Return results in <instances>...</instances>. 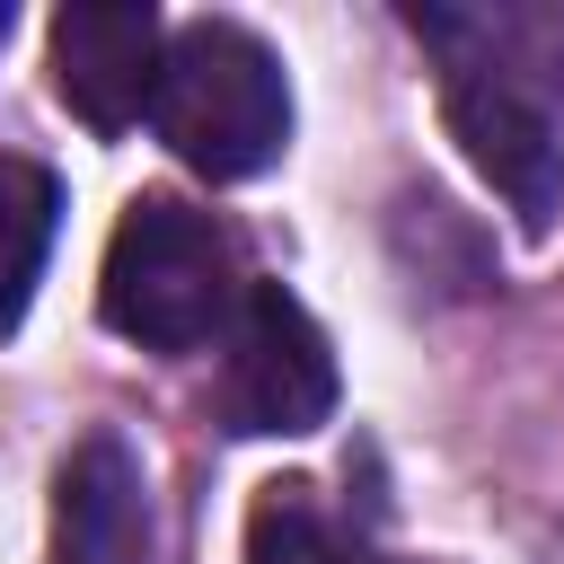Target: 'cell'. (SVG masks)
Listing matches in <instances>:
<instances>
[{
  "mask_svg": "<svg viewBox=\"0 0 564 564\" xmlns=\"http://www.w3.org/2000/svg\"><path fill=\"white\" fill-rule=\"evenodd\" d=\"M405 26L441 53V115L467 167L520 212V229H555L564 212V18L555 9H405Z\"/></svg>",
  "mask_w": 564,
  "mask_h": 564,
  "instance_id": "6da1fadb",
  "label": "cell"
},
{
  "mask_svg": "<svg viewBox=\"0 0 564 564\" xmlns=\"http://www.w3.org/2000/svg\"><path fill=\"white\" fill-rule=\"evenodd\" d=\"M159 141L212 176V185H247L282 159L291 141V88H282V62L229 26V18H194L167 35V62H159Z\"/></svg>",
  "mask_w": 564,
  "mask_h": 564,
  "instance_id": "7a4b0ae2",
  "label": "cell"
},
{
  "mask_svg": "<svg viewBox=\"0 0 564 564\" xmlns=\"http://www.w3.org/2000/svg\"><path fill=\"white\" fill-rule=\"evenodd\" d=\"M238 256L229 229L176 194H141L115 238H106V273H97V308L115 335L150 344V352H194L212 335H229L238 317Z\"/></svg>",
  "mask_w": 564,
  "mask_h": 564,
  "instance_id": "3957f363",
  "label": "cell"
},
{
  "mask_svg": "<svg viewBox=\"0 0 564 564\" xmlns=\"http://www.w3.org/2000/svg\"><path fill=\"white\" fill-rule=\"evenodd\" d=\"M326 414H335L326 326L282 282H247L238 317H229V352H220V423L247 441H300Z\"/></svg>",
  "mask_w": 564,
  "mask_h": 564,
  "instance_id": "277c9868",
  "label": "cell"
},
{
  "mask_svg": "<svg viewBox=\"0 0 564 564\" xmlns=\"http://www.w3.org/2000/svg\"><path fill=\"white\" fill-rule=\"evenodd\" d=\"M167 26L150 0H70L53 9V97L88 132H132L159 97Z\"/></svg>",
  "mask_w": 564,
  "mask_h": 564,
  "instance_id": "5b68a950",
  "label": "cell"
},
{
  "mask_svg": "<svg viewBox=\"0 0 564 564\" xmlns=\"http://www.w3.org/2000/svg\"><path fill=\"white\" fill-rule=\"evenodd\" d=\"M53 564H150V485L115 432L70 441L53 467Z\"/></svg>",
  "mask_w": 564,
  "mask_h": 564,
  "instance_id": "8992f818",
  "label": "cell"
},
{
  "mask_svg": "<svg viewBox=\"0 0 564 564\" xmlns=\"http://www.w3.org/2000/svg\"><path fill=\"white\" fill-rule=\"evenodd\" d=\"M53 229H62V185L35 159H0V335L26 317V300L44 282Z\"/></svg>",
  "mask_w": 564,
  "mask_h": 564,
  "instance_id": "52a82bcc",
  "label": "cell"
},
{
  "mask_svg": "<svg viewBox=\"0 0 564 564\" xmlns=\"http://www.w3.org/2000/svg\"><path fill=\"white\" fill-rule=\"evenodd\" d=\"M247 564H379V555L344 520H326L308 485H264L247 502Z\"/></svg>",
  "mask_w": 564,
  "mask_h": 564,
  "instance_id": "ba28073f",
  "label": "cell"
}]
</instances>
